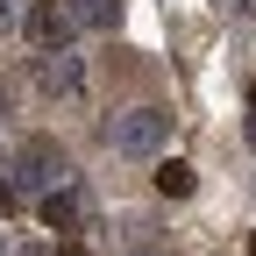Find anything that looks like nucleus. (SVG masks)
<instances>
[{"label": "nucleus", "instance_id": "obj_1", "mask_svg": "<svg viewBox=\"0 0 256 256\" xmlns=\"http://www.w3.org/2000/svg\"><path fill=\"white\" fill-rule=\"evenodd\" d=\"M107 142H114L121 156H156V150L171 142V114H164V107H128V114L107 121Z\"/></svg>", "mask_w": 256, "mask_h": 256}, {"label": "nucleus", "instance_id": "obj_2", "mask_svg": "<svg viewBox=\"0 0 256 256\" xmlns=\"http://www.w3.org/2000/svg\"><path fill=\"white\" fill-rule=\"evenodd\" d=\"M14 185H28V192H57L64 185V142L57 136H22V150H14Z\"/></svg>", "mask_w": 256, "mask_h": 256}, {"label": "nucleus", "instance_id": "obj_3", "mask_svg": "<svg viewBox=\"0 0 256 256\" xmlns=\"http://www.w3.org/2000/svg\"><path fill=\"white\" fill-rule=\"evenodd\" d=\"M22 28H28V43H36V50L50 57V50H64V43H72V28H78V22L64 14L57 0H28V14H22Z\"/></svg>", "mask_w": 256, "mask_h": 256}, {"label": "nucleus", "instance_id": "obj_4", "mask_svg": "<svg viewBox=\"0 0 256 256\" xmlns=\"http://www.w3.org/2000/svg\"><path fill=\"white\" fill-rule=\"evenodd\" d=\"M78 220H86V192H78V185H57V192H43V228L72 235Z\"/></svg>", "mask_w": 256, "mask_h": 256}, {"label": "nucleus", "instance_id": "obj_5", "mask_svg": "<svg viewBox=\"0 0 256 256\" xmlns=\"http://www.w3.org/2000/svg\"><path fill=\"white\" fill-rule=\"evenodd\" d=\"M43 92H64V100H72V92H86V64L64 57V50H50V57H43Z\"/></svg>", "mask_w": 256, "mask_h": 256}, {"label": "nucleus", "instance_id": "obj_6", "mask_svg": "<svg viewBox=\"0 0 256 256\" xmlns=\"http://www.w3.org/2000/svg\"><path fill=\"white\" fill-rule=\"evenodd\" d=\"M192 185L200 178H192L185 156H164V164H156V192H164V200H192Z\"/></svg>", "mask_w": 256, "mask_h": 256}, {"label": "nucleus", "instance_id": "obj_7", "mask_svg": "<svg viewBox=\"0 0 256 256\" xmlns=\"http://www.w3.org/2000/svg\"><path fill=\"white\" fill-rule=\"evenodd\" d=\"M64 14L86 22V28H114V22H121V0H72Z\"/></svg>", "mask_w": 256, "mask_h": 256}, {"label": "nucleus", "instance_id": "obj_8", "mask_svg": "<svg viewBox=\"0 0 256 256\" xmlns=\"http://www.w3.org/2000/svg\"><path fill=\"white\" fill-rule=\"evenodd\" d=\"M249 142H256V114H249Z\"/></svg>", "mask_w": 256, "mask_h": 256}, {"label": "nucleus", "instance_id": "obj_9", "mask_svg": "<svg viewBox=\"0 0 256 256\" xmlns=\"http://www.w3.org/2000/svg\"><path fill=\"white\" fill-rule=\"evenodd\" d=\"M128 256H156V249H128Z\"/></svg>", "mask_w": 256, "mask_h": 256}, {"label": "nucleus", "instance_id": "obj_10", "mask_svg": "<svg viewBox=\"0 0 256 256\" xmlns=\"http://www.w3.org/2000/svg\"><path fill=\"white\" fill-rule=\"evenodd\" d=\"M249 107H256V86H249Z\"/></svg>", "mask_w": 256, "mask_h": 256}, {"label": "nucleus", "instance_id": "obj_11", "mask_svg": "<svg viewBox=\"0 0 256 256\" xmlns=\"http://www.w3.org/2000/svg\"><path fill=\"white\" fill-rule=\"evenodd\" d=\"M249 256H256V235H249Z\"/></svg>", "mask_w": 256, "mask_h": 256}]
</instances>
